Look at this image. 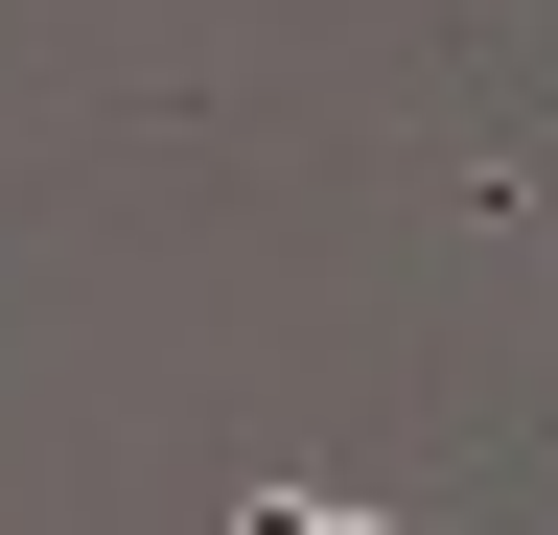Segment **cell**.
I'll return each mask as SVG.
<instances>
[{"instance_id":"1","label":"cell","mask_w":558,"mask_h":535,"mask_svg":"<svg viewBox=\"0 0 558 535\" xmlns=\"http://www.w3.org/2000/svg\"><path fill=\"white\" fill-rule=\"evenodd\" d=\"M233 535H396V512H349V489H233Z\"/></svg>"}]
</instances>
